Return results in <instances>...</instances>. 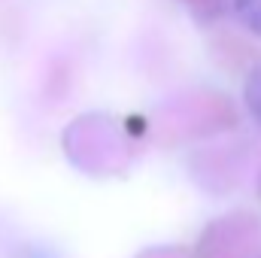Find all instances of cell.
Returning <instances> with one entry per match:
<instances>
[{"label":"cell","instance_id":"obj_2","mask_svg":"<svg viewBox=\"0 0 261 258\" xmlns=\"http://www.w3.org/2000/svg\"><path fill=\"white\" fill-rule=\"evenodd\" d=\"M234 12L246 31L261 37V0H234Z\"/></svg>","mask_w":261,"mask_h":258},{"label":"cell","instance_id":"obj_1","mask_svg":"<svg viewBox=\"0 0 261 258\" xmlns=\"http://www.w3.org/2000/svg\"><path fill=\"white\" fill-rule=\"evenodd\" d=\"M243 100H246V110L249 116L261 125V64L249 70L246 76V85H243Z\"/></svg>","mask_w":261,"mask_h":258}]
</instances>
